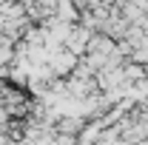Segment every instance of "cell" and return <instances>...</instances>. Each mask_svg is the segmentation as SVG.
<instances>
[{
	"instance_id": "5",
	"label": "cell",
	"mask_w": 148,
	"mask_h": 145,
	"mask_svg": "<svg viewBox=\"0 0 148 145\" xmlns=\"http://www.w3.org/2000/svg\"><path fill=\"white\" fill-rule=\"evenodd\" d=\"M94 140H97V142L103 140V125H100V122L86 125V131L80 134V145H94Z\"/></svg>"
},
{
	"instance_id": "2",
	"label": "cell",
	"mask_w": 148,
	"mask_h": 145,
	"mask_svg": "<svg viewBox=\"0 0 148 145\" xmlns=\"http://www.w3.org/2000/svg\"><path fill=\"white\" fill-rule=\"evenodd\" d=\"M49 66H51V71L57 74V80H63V77L69 80V77L77 71L80 60H77L71 51H60V54H54V57H51V63H49Z\"/></svg>"
},
{
	"instance_id": "1",
	"label": "cell",
	"mask_w": 148,
	"mask_h": 145,
	"mask_svg": "<svg viewBox=\"0 0 148 145\" xmlns=\"http://www.w3.org/2000/svg\"><path fill=\"white\" fill-rule=\"evenodd\" d=\"M91 29H86V26H74L69 40H66V51H71L74 57H83L88 51V43H91Z\"/></svg>"
},
{
	"instance_id": "3",
	"label": "cell",
	"mask_w": 148,
	"mask_h": 145,
	"mask_svg": "<svg viewBox=\"0 0 148 145\" xmlns=\"http://www.w3.org/2000/svg\"><path fill=\"white\" fill-rule=\"evenodd\" d=\"M83 131H86V120L83 117H63L54 128V134H66V137H80Z\"/></svg>"
},
{
	"instance_id": "6",
	"label": "cell",
	"mask_w": 148,
	"mask_h": 145,
	"mask_svg": "<svg viewBox=\"0 0 148 145\" xmlns=\"http://www.w3.org/2000/svg\"><path fill=\"white\" fill-rule=\"evenodd\" d=\"M97 145H100V142H97Z\"/></svg>"
},
{
	"instance_id": "4",
	"label": "cell",
	"mask_w": 148,
	"mask_h": 145,
	"mask_svg": "<svg viewBox=\"0 0 148 145\" xmlns=\"http://www.w3.org/2000/svg\"><path fill=\"white\" fill-rule=\"evenodd\" d=\"M60 23H66V26H77L83 14H80V6H74V3H57V14H54Z\"/></svg>"
}]
</instances>
